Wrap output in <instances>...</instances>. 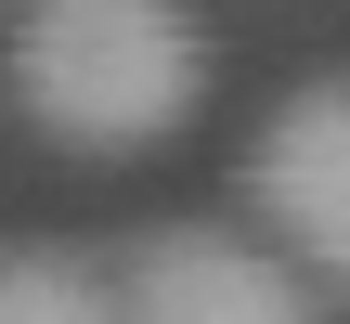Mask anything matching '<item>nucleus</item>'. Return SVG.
<instances>
[{"instance_id": "nucleus-3", "label": "nucleus", "mask_w": 350, "mask_h": 324, "mask_svg": "<svg viewBox=\"0 0 350 324\" xmlns=\"http://www.w3.org/2000/svg\"><path fill=\"white\" fill-rule=\"evenodd\" d=\"M117 312L130 324H325V299H312L299 260H273V247H247L221 221H169V234L130 247Z\"/></svg>"}, {"instance_id": "nucleus-1", "label": "nucleus", "mask_w": 350, "mask_h": 324, "mask_svg": "<svg viewBox=\"0 0 350 324\" xmlns=\"http://www.w3.org/2000/svg\"><path fill=\"white\" fill-rule=\"evenodd\" d=\"M208 39L182 0H26L13 26V104L78 156H143L195 117Z\"/></svg>"}, {"instance_id": "nucleus-4", "label": "nucleus", "mask_w": 350, "mask_h": 324, "mask_svg": "<svg viewBox=\"0 0 350 324\" xmlns=\"http://www.w3.org/2000/svg\"><path fill=\"white\" fill-rule=\"evenodd\" d=\"M0 324H130L117 273H91L78 247H0Z\"/></svg>"}, {"instance_id": "nucleus-2", "label": "nucleus", "mask_w": 350, "mask_h": 324, "mask_svg": "<svg viewBox=\"0 0 350 324\" xmlns=\"http://www.w3.org/2000/svg\"><path fill=\"white\" fill-rule=\"evenodd\" d=\"M247 208L273 221V247L350 299V78H312L260 117L247 143Z\"/></svg>"}]
</instances>
